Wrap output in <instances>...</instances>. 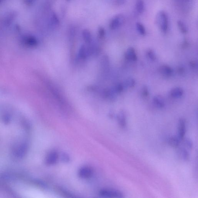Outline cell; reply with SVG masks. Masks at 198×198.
I'll return each instance as SVG.
<instances>
[{
    "label": "cell",
    "instance_id": "obj_1",
    "mask_svg": "<svg viewBox=\"0 0 198 198\" xmlns=\"http://www.w3.org/2000/svg\"><path fill=\"white\" fill-rule=\"evenodd\" d=\"M156 19L157 24L161 30L164 32H166L168 27V19L166 12L162 11H160Z\"/></svg>",
    "mask_w": 198,
    "mask_h": 198
},
{
    "label": "cell",
    "instance_id": "obj_2",
    "mask_svg": "<svg viewBox=\"0 0 198 198\" xmlns=\"http://www.w3.org/2000/svg\"><path fill=\"white\" fill-rule=\"evenodd\" d=\"M100 195L101 197L106 198H121L124 197L121 192L117 189H103L100 191Z\"/></svg>",
    "mask_w": 198,
    "mask_h": 198
},
{
    "label": "cell",
    "instance_id": "obj_3",
    "mask_svg": "<svg viewBox=\"0 0 198 198\" xmlns=\"http://www.w3.org/2000/svg\"><path fill=\"white\" fill-rule=\"evenodd\" d=\"M21 40L24 45L30 47H34L38 45V41L36 38L33 35L29 34L22 35Z\"/></svg>",
    "mask_w": 198,
    "mask_h": 198
},
{
    "label": "cell",
    "instance_id": "obj_4",
    "mask_svg": "<svg viewBox=\"0 0 198 198\" xmlns=\"http://www.w3.org/2000/svg\"><path fill=\"white\" fill-rule=\"evenodd\" d=\"M18 13L14 11H10L5 14L3 18V22L5 26H11L17 17Z\"/></svg>",
    "mask_w": 198,
    "mask_h": 198
},
{
    "label": "cell",
    "instance_id": "obj_5",
    "mask_svg": "<svg viewBox=\"0 0 198 198\" xmlns=\"http://www.w3.org/2000/svg\"><path fill=\"white\" fill-rule=\"evenodd\" d=\"M125 18L123 15H119L114 17L111 21L110 27L112 29H115L121 27L124 24Z\"/></svg>",
    "mask_w": 198,
    "mask_h": 198
},
{
    "label": "cell",
    "instance_id": "obj_6",
    "mask_svg": "<svg viewBox=\"0 0 198 198\" xmlns=\"http://www.w3.org/2000/svg\"><path fill=\"white\" fill-rule=\"evenodd\" d=\"M93 169L88 166L83 167L79 171V176L82 179H88L93 174Z\"/></svg>",
    "mask_w": 198,
    "mask_h": 198
},
{
    "label": "cell",
    "instance_id": "obj_7",
    "mask_svg": "<svg viewBox=\"0 0 198 198\" xmlns=\"http://www.w3.org/2000/svg\"><path fill=\"white\" fill-rule=\"evenodd\" d=\"M186 126L184 120L183 119L179 120L178 123V137L182 140L185 135Z\"/></svg>",
    "mask_w": 198,
    "mask_h": 198
},
{
    "label": "cell",
    "instance_id": "obj_8",
    "mask_svg": "<svg viewBox=\"0 0 198 198\" xmlns=\"http://www.w3.org/2000/svg\"><path fill=\"white\" fill-rule=\"evenodd\" d=\"M58 158V155L55 151H52L48 155L46 162L48 165H52L56 163Z\"/></svg>",
    "mask_w": 198,
    "mask_h": 198
},
{
    "label": "cell",
    "instance_id": "obj_9",
    "mask_svg": "<svg viewBox=\"0 0 198 198\" xmlns=\"http://www.w3.org/2000/svg\"><path fill=\"white\" fill-rule=\"evenodd\" d=\"M125 57L127 59L130 60L134 61L137 60L138 57L135 49L132 47L128 48L126 53Z\"/></svg>",
    "mask_w": 198,
    "mask_h": 198
},
{
    "label": "cell",
    "instance_id": "obj_10",
    "mask_svg": "<svg viewBox=\"0 0 198 198\" xmlns=\"http://www.w3.org/2000/svg\"><path fill=\"white\" fill-rule=\"evenodd\" d=\"M177 155L181 159L184 161H188L189 158V155L187 150L184 148H179L177 151Z\"/></svg>",
    "mask_w": 198,
    "mask_h": 198
},
{
    "label": "cell",
    "instance_id": "obj_11",
    "mask_svg": "<svg viewBox=\"0 0 198 198\" xmlns=\"http://www.w3.org/2000/svg\"><path fill=\"white\" fill-rule=\"evenodd\" d=\"M90 54L88 48L86 47L84 45H82L79 51V56L81 59H85Z\"/></svg>",
    "mask_w": 198,
    "mask_h": 198
},
{
    "label": "cell",
    "instance_id": "obj_12",
    "mask_svg": "<svg viewBox=\"0 0 198 198\" xmlns=\"http://www.w3.org/2000/svg\"><path fill=\"white\" fill-rule=\"evenodd\" d=\"M181 139L179 137L174 136H172L169 137L168 139V144L171 146L174 147V148H177L179 146L180 144Z\"/></svg>",
    "mask_w": 198,
    "mask_h": 198
},
{
    "label": "cell",
    "instance_id": "obj_13",
    "mask_svg": "<svg viewBox=\"0 0 198 198\" xmlns=\"http://www.w3.org/2000/svg\"><path fill=\"white\" fill-rule=\"evenodd\" d=\"M160 72L164 76H172L173 73V70L169 66H163L160 69Z\"/></svg>",
    "mask_w": 198,
    "mask_h": 198
},
{
    "label": "cell",
    "instance_id": "obj_14",
    "mask_svg": "<svg viewBox=\"0 0 198 198\" xmlns=\"http://www.w3.org/2000/svg\"><path fill=\"white\" fill-rule=\"evenodd\" d=\"M153 102L155 105L158 108H163L165 106V102L163 99L160 96H156L154 97Z\"/></svg>",
    "mask_w": 198,
    "mask_h": 198
},
{
    "label": "cell",
    "instance_id": "obj_15",
    "mask_svg": "<svg viewBox=\"0 0 198 198\" xmlns=\"http://www.w3.org/2000/svg\"><path fill=\"white\" fill-rule=\"evenodd\" d=\"M119 123L122 128H125L126 126V118L125 113L121 111L118 114V116Z\"/></svg>",
    "mask_w": 198,
    "mask_h": 198
},
{
    "label": "cell",
    "instance_id": "obj_16",
    "mask_svg": "<svg viewBox=\"0 0 198 198\" xmlns=\"http://www.w3.org/2000/svg\"><path fill=\"white\" fill-rule=\"evenodd\" d=\"M183 89L180 88V87H176L174 89H172L171 90L170 94L171 96L175 98H178L183 95Z\"/></svg>",
    "mask_w": 198,
    "mask_h": 198
},
{
    "label": "cell",
    "instance_id": "obj_17",
    "mask_svg": "<svg viewBox=\"0 0 198 198\" xmlns=\"http://www.w3.org/2000/svg\"><path fill=\"white\" fill-rule=\"evenodd\" d=\"M135 9L139 14H142L145 9V3L143 0H137L135 5Z\"/></svg>",
    "mask_w": 198,
    "mask_h": 198
},
{
    "label": "cell",
    "instance_id": "obj_18",
    "mask_svg": "<svg viewBox=\"0 0 198 198\" xmlns=\"http://www.w3.org/2000/svg\"><path fill=\"white\" fill-rule=\"evenodd\" d=\"M83 37L85 42L87 43H90L91 41L92 36L90 31L87 29H85L82 32Z\"/></svg>",
    "mask_w": 198,
    "mask_h": 198
},
{
    "label": "cell",
    "instance_id": "obj_19",
    "mask_svg": "<svg viewBox=\"0 0 198 198\" xmlns=\"http://www.w3.org/2000/svg\"><path fill=\"white\" fill-rule=\"evenodd\" d=\"M177 25L179 30L183 33H186L188 32V29L184 22L181 20L178 21Z\"/></svg>",
    "mask_w": 198,
    "mask_h": 198
},
{
    "label": "cell",
    "instance_id": "obj_20",
    "mask_svg": "<svg viewBox=\"0 0 198 198\" xmlns=\"http://www.w3.org/2000/svg\"><path fill=\"white\" fill-rule=\"evenodd\" d=\"M136 27L138 32L142 35H144L145 34V29L144 25L142 23L140 22H137L136 24Z\"/></svg>",
    "mask_w": 198,
    "mask_h": 198
},
{
    "label": "cell",
    "instance_id": "obj_21",
    "mask_svg": "<svg viewBox=\"0 0 198 198\" xmlns=\"http://www.w3.org/2000/svg\"><path fill=\"white\" fill-rule=\"evenodd\" d=\"M51 21L53 25H56V26L59 25V19L56 14L53 13L52 14L51 17Z\"/></svg>",
    "mask_w": 198,
    "mask_h": 198
},
{
    "label": "cell",
    "instance_id": "obj_22",
    "mask_svg": "<svg viewBox=\"0 0 198 198\" xmlns=\"http://www.w3.org/2000/svg\"><path fill=\"white\" fill-rule=\"evenodd\" d=\"M183 144L184 145L188 148H192L193 146V143H192L191 140L189 139V138H186L183 141Z\"/></svg>",
    "mask_w": 198,
    "mask_h": 198
},
{
    "label": "cell",
    "instance_id": "obj_23",
    "mask_svg": "<svg viewBox=\"0 0 198 198\" xmlns=\"http://www.w3.org/2000/svg\"><path fill=\"white\" fill-rule=\"evenodd\" d=\"M147 55L149 59H150L151 60H155L156 59V56L155 54V53L152 50H148L147 53Z\"/></svg>",
    "mask_w": 198,
    "mask_h": 198
},
{
    "label": "cell",
    "instance_id": "obj_24",
    "mask_svg": "<svg viewBox=\"0 0 198 198\" xmlns=\"http://www.w3.org/2000/svg\"><path fill=\"white\" fill-rule=\"evenodd\" d=\"M126 84L127 86L130 87H134L135 84V80L132 78L128 79L126 82Z\"/></svg>",
    "mask_w": 198,
    "mask_h": 198
},
{
    "label": "cell",
    "instance_id": "obj_25",
    "mask_svg": "<svg viewBox=\"0 0 198 198\" xmlns=\"http://www.w3.org/2000/svg\"><path fill=\"white\" fill-rule=\"evenodd\" d=\"M142 93L143 97H148L149 95V92H148V87L146 86H144L143 88Z\"/></svg>",
    "mask_w": 198,
    "mask_h": 198
},
{
    "label": "cell",
    "instance_id": "obj_26",
    "mask_svg": "<svg viewBox=\"0 0 198 198\" xmlns=\"http://www.w3.org/2000/svg\"><path fill=\"white\" fill-rule=\"evenodd\" d=\"M36 0H23L25 5L28 6H31L33 5Z\"/></svg>",
    "mask_w": 198,
    "mask_h": 198
},
{
    "label": "cell",
    "instance_id": "obj_27",
    "mask_svg": "<svg viewBox=\"0 0 198 198\" xmlns=\"http://www.w3.org/2000/svg\"><path fill=\"white\" fill-rule=\"evenodd\" d=\"M98 32L99 35H100V36L101 37H104V35H105V31H104V29L103 28L100 27L99 28Z\"/></svg>",
    "mask_w": 198,
    "mask_h": 198
},
{
    "label": "cell",
    "instance_id": "obj_28",
    "mask_svg": "<svg viewBox=\"0 0 198 198\" xmlns=\"http://www.w3.org/2000/svg\"><path fill=\"white\" fill-rule=\"evenodd\" d=\"M117 91L118 93H121L123 90V86L121 84H119L117 86L116 88Z\"/></svg>",
    "mask_w": 198,
    "mask_h": 198
},
{
    "label": "cell",
    "instance_id": "obj_29",
    "mask_svg": "<svg viewBox=\"0 0 198 198\" xmlns=\"http://www.w3.org/2000/svg\"><path fill=\"white\" fill-rule=\"evenodd\" d=\"M116 2L118 5H124L126 2V0H115Z\"/></svg>",
    "mask_w": 198,
    "mask_h": 198
},
{
    "label": "cell",
    "instance_id": "obj_30",
    "mask_svg": "<svg viewBox=\"0 0 198 198\" xmlns=\"http://www.w3.org/2000/svg\"><path fill=\"white\" fill-rule=\"evenodd\" d=\"M4 0H0V4L2 3L3 2Z\"/></svg>",
    "mask_w": 198,
    "mask_h": 198
}]
</instances>
